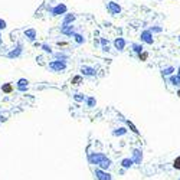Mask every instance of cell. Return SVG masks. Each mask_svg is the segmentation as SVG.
Wrapping results in <instances>:
<instances>
[{
	"instance_id": "cell-12",
	"label": "cell",
	"mask_w": 180,
	"mask_h": 180,
	"mask_svg": "<svg viewBox=\"0 0 180 180\" xmlns=\"http://www.w3.org/2000/svg\"><path fill=\"white\" fill-rule=\"evenodd\" d=\"M23 35H25V37H26L29 42H35L36 39H37V32H36V29H33V28L25 29Z\"/></svg>"
},
{
	"instance_id": "cell-8",
	"label": "cell",
	"mask_w": 180,
	"mask_h": 180,
	"mask_svg": "<svg viewBox=\"0 0 180 180\" xmlns=\"http://www.w3.org/2000/svg\"><path fill=\"white\" fill-rule=\"evenodd\" d=\"M79 71H81L82 76H95L97 75V69L94 66H89V65H82Z\"/></svg>"
},
{
	"instance_id": "cell-34",
	"label": "cell",
	"mask_w": 180,
	"mask_h": 180,
	"mask_svg": "<svg viewBox=\"0 0 180 180\" xmlns=\"http://www.w3.org/2000/svg\"><path fill=\"white\" fill-rule=\"evenodd\" d=\"M3 43V39H1V33H0V45Z\"/></svg>"
},
{
	"instance_id": "cell-38",
	"label": "cell",
	"mask_w": 180,
	"mask_h": 180,
	"mask_svg": "<svg viewBox=\"0 0 180 180\" xmlns=\"http://www.w3.org/2000/svg\"><path fill=\"white\" fill-rule=\"evenodd\" d=\"M0 117H1V115H0Z\"/></svg>"
},
{
	"instance_id": "cell-7",
	"label": "cell",
	"mask_w": 180,
	"mask_h": 180,
	"mask_svg": "<svg viewBox=\"0 0 180 180\" xmlns=\"http://www.w3.org/2000/svg\"><path fill=\"white\" fill-rule=\"evenodd\" d=\"M94 176H95L97 180H112V176L108 173L107 170H102V169H98V167H95Z\"/></svg>"
},
{
	"instance_id": "cell-13",
	"label": "cell",
	"mask_w": 180,
	"mask_h": 180,
	"mask_svg": "<svg viewBox=\"0 0 180 180\" xmlns=\"http://www.w3.org/2000/svg\"><path fill=\"white\" fill-rule=\"evenodd\" d=\"M75 19H76V16H75L73 13H66V15L64 16L62 26H69V25H72V23L75 22Z\"/></svg>"
},
{
	"instance_id": "cell-5",
	"label": "cell",
	"mask_w": 180,
	"mask_h": 180,
	"mask_svg": "<svg viewBox=\"0 0 180 180\" xmlns=\"http://www.w3.org/2000/svg\"><path fill=\"white\" fill-rule=\"evenodd\" d=\"M121 6L117 3V1H108L107 3V12L109 13V15H112V16H117V15H120L121 13Z\"/></svg>"
},
{
	"instance_id": "cell-24",
	"label": "cell",
	"mask_w": 180,
	"mask_h": 180,
	"mask_svg": "<svg viewBox=\"0 0 180 180\" xmlns=\"http://www.w3.org/2000/svg\"><path fill=\"white\" fill-rule=\"evenodd\" d=\"M82 82H84V76H82V75H75V76H72V79H71L72 85H81Z\"/></svg>"
},
{
	"instance_id": "cell-39",
	"label": "cell",
	"mask_w": 180,
	"mask_h": 180,
	"mask_svg": "<svg viewBox=\"0 0 180 180\" xmlns=\"http://www.w3.org/2000/svg\"><path fill=\"white\" fill-rule=\"evenodd\" d=\"M179 180H180V179H179Z\"/></svg>"
},
{
	"instance_id": "cell-9",
	"label": "cell",
	"mask_w": 180,
	"mask_h": 180,
	"mask_svg": "<svg viewBox=\"0 0 180 180\" xmlns=\"http://www.w3.org/2000/svg\"><path fill=\"white\" fill-rule=\"evenodd\" d=\"M131 159L134 161V164H141L143 161V150L141 148H134L131 153Z\"/></svg>"
},
{
	"instance_id": "cell-31",
	"label": "cell",
	"mask_w": 180,
	"mask_h": 180,
	"mask_svg": "<svg viewBox=\"0 0 180 180\" xmlns=\"http://www.w3.org/2000/svg\"><path fill=\"white\" fill-rule=\"evenodd\" d=\"M173 167L176 170H180V156H177L174 160H173Z\"/></svg>"
},
{
	"instance_id": "cell-33",
	"label": "cell",
	"mask_w": 180,
	"mask_h": 180,
	"mask_svg": "<svg viewBox=\"0 0 180 180\" xmlns=\"http://www.w3.org/2000/svg\"><path fill=\"white\" fill-rule=\"evenodd\" d=\"M56 45H58L59 48H65V46H68V42H61V40H59V42H56Z\"/></svg>"
},
{
	"instance_id": "cell-32",
	"label": "cell",
	"mask_w": 180,
	"mask_h": 180,
	"mask_svg": "<svg viewBox=\"0 0 180 180\" xmlns=\"http://www.w3.org/2000/svg\"><path fill=\"white\" fill-rule=\"evenodd\" d=\"M6 28H7V23H6V20L0 19V30H4Z\"/></svg>"
},
{
	"instance_id": "cell-18",
	"label": "cell",
	"mask_w": 180,
	"mask_h": 180,
	"mask_svg": "<svg viewBox=\"0 0 180 180\" xmlns=\"http://www.w3.org/2000/svg\"><path fill=\"white\" fill-rule=\"evenodd\" d=\"M174 72H176L174 66L169 65V66H166V68L161 69V75H163V76H172V75H174Z\"/></svg>"
},
{
	"instance_id": "cell-20",
	"label": "cell",
	"mask_w": 180,
	"mask_h": 180,
	"mask_svg": "<svg viewBox=\"0 0 180 180\" xmlns=\"http://www.w3.org/2000/svg\"><path fill=\"white\" fill-rule=\"evenodd\" d=\"M131 48H133V51H134L137 55H140L141 52H144L143 43H137V42H134V43H131Z\"/></svg>"
},
{
	"instance_id": "cell-36",
	"label": "cell",
	"mask_w": 180,
	"mask_h": 180,
	"mask_svg": "<svg viewBox=\"0 0 180 180\" xmlns=\"http://www.w3.org/2000/svg\"><path fill=\"white\" fill-rule=\"evenodd\" d=\"M177 97L180 98V89H177Z\"/></svg>"
},
{
	"instance_id": "cell-26",
	"label": "cell",
	"mask_w": 180,
	"mask_h": 180,
	"mask_svg": "<svg viewBox=\"0 0 180 180\" xmlns=\"http://www.w3.org/2000/svg\"><path fill=\"white\" fill-rule=\"evenodd\" d=\"M85 104H87V107L88 108H94L95 105H97V100H95L94 97H87Z\"/></svg>"
},
{
	"instance_id": "cell-21",
	"label": "cell",
	"mask_w": 180,
	"mask_h": 180,
	"mask_svg": "<svg viewBox=\"0 0 180 180\" xmlns=\"http://www.w3.org/2000/svg\"><path fill=\"white\" fill-rule=\"evenodd\" d=\"M13 85L10 84V82H6V84H3L1 85V91H3V94H12L13 92Z\"/></svg>"
},
{
	"instance_id": "cell-11",
	"label": "cell",
	"mask_w": 180,
	"mask_h": 180,
	"mask_svg": "<svg viewBox=\"0 0 180 180\" xmlns=\"http://www.w3.org/2000/svg\"><path fill=\"white\" fill-rule=\"evenodd\" d=\"M16 89L20 91V92H26L29 89V81L26 78H20L17 82H16Z\"/></svg>"
},
{
	"instance_id": "cell-23",
	"label": "cell",
	"mask_w": 180,
	"mask_h": 180,
	"mask_svg": "<svg viewBox=\"0 0 180 180\" xmlns=\"http://www.w3.org/2000/svg\"><path fill=\"white\" fill-rule=\"evenodd\" d=\"M72 37H73V40H75L78 45H82V43H85V37H84V35H81V33H78V32H75Z\"/></svg>"
},
{
	"instance_id": "cell-16",
	"label": "cell",
	"mask_w": 180,
	"mask_h": 180,
	"mask_svg": "<svg viewBox=\"0 0 180 180\" xmlns=\"http://www.w3.org/2000/svg\"><path fill=\"white\" fill-rule=\"evenodd\" d=\"M120 164H121V167H123V169H125V170H127V169H131V167L134 166V161H133V159H131V157H124V159L121 160V163H120Z\"/></svg>"
},
{
	"instance_id": "cell-22",
	"label": "cell",
	"mask_w": 180,
	"mask_h": 180,
	"mask_svg": "<svg viewBox=\"0 0 180 180\" xmlns=\"http://www.w3.org/2000/svg\"><path fill=\"white\" fill-rule=\"evenodd\" d=\"M124 121H125V124H127V127L130 128V131H131V133H134L136 136H140V131H138V128H137V127H136V125H134V124L130 121V120H124Z\"/></svg>"
},
{
	"instance_id": "cell-27",
	"label": "cell",
	"mask_w": 180,
	"mask_h": 180,
	"mask_svg": "<svg viewBox=\"0 0 180 180\" xmlns=\"http://www.w3.org/2000/svg\"><path fill=\"white\" fill-rule=\"evenodd\" d=\"M73 100L76 102H84L87 100V95H84L82 92H76V94H73Z\"/></svg>"
},
{
	"instance_id": "cell-37",
	"label": "cell",
	"mask_w": 180,
	"mask_h": 180,
	"mask_svg": "<svg viewBox=\"0 0 180 180\" xmlns=\"http://www.w3.org/2000/svg\"><path fill=\"white\" fill-rule=\"evenodd\" d=\"M177 40H179V43H180V35H179V37H177Z\"/></svg>"
},
{
	"instance_id": "cell-1",
	"label": "cell",
	"mask_w": 180,
	"mask_h": 180,
	"mask_svg": "<svg viewBox=\"0 0 180 180\" xmlns=\"http://www.w3.org/2000/svg\"><path fill=\"white\" fill-rule=\"evenodd\" d=\"M88 161H89V164H92V166H95L98 169H102V170H108L112 166L111 159L107 157L104 153H98V151L89 153L88 154Z\"/></svg>"
},
{
	"instance_id": "cell-17",
	"label": "cell",
	"mask_w": 180,
	"mask_h": 180,
	"mask_svg": "<svg viewBox=\"0 0 180 180\" xmlns=\"http://www.w3.org/2000/svg\"><path fill=\"white\" fill-rule=\"evenodd\" d=\"M128 133V130L125 128V127H118V128H114L112 130V136L114 137H123V136H125Z\"/></svg>"
},
{
	"instance_id": "cell-10",
	"label": "cell",
	"mask_w": 180,
	"mask_h": 180,
	"mask_svg": "<svg viewBox=\"0 0 180 180\" xmlns=\"http://www.w3.org/2000/svg\"><path fill=\"white\" fill-rule=\"evenodd\" d=\"M112 45H114V48H115L117 51L123 52V51L125 49V46H127V40H125L124 37H115L114 42H112Z\"/></svg>"
},
{
	"instance_id": "cell-28",
	"label": "cell",
	"mask_w": 180,
	"mask_h": 180,
	"mask_svg": "<svg viewBox=\"0 0 180 180\" xmlns=\"http://www.w3.org/2000/svg\"><path fill=\"white\" fill-rule=\"evenodd\" d=\"M40 49H42L45 53H51V55L53 53V51H52V46H51V45H48V43H42V45H40Z\"/></svg>"
},
{
	"instance_id": "cell-25",
	"label": "cell",
	"mask_w": 180,
	"mask_h": 180,
	"mask_svg": "<svg viewBox=\"0 0 180 180\" xmlns=\"http://www.w3.org/2000/svg\"><path fill=\"white\" fill-rule=\"evenodd\" d=\"M100 42H101V49H102L104 52H109V42H108L107 39H105V37H101Z\"/></svg>"
},
{
	"instance_id": "cell-2",
	"label": "cell",
	"mask_w": 180,
	"mask_h": 180,
	"mask_svg": "<svg viewBox=\"0 0 180 180\" xmlns=\"http://www.w3.org/2000/svg\"><path fill=\"white\" fill-rule=\"evenodd\" d=\"M22 53H23V43H22V42H17V43L7 52V58H9V59H17V58L22 56Z\"/></svg>"
},
{
	"instance_id": "cell-29",
	"label": "cell",
	"mask_w": 180,
	"mask_h": 180,
	"mask_svg": "<svg viewBox=\"0 0 180 180\" xmlns=\"http://www.w3.org/2000/svg\"><path fill=\"white\" fill-rule=\"evenodd\" d=\"M148 59V52L147 51H144V52H141L140 55H138V61H141V62H145Z\"/></svg>"
},
{
	"instance_id": "cell-14",
	"label": "cell",
	"mask_w": 180,
	"mask_h": 180,
	"mask_svg": "<svg viewBox=\"0 0 180 180\" xmlns=\"http://www.w3.org/2000/svg\"><path fill=\"white\" fill-rule=\"evenodd\" d=\"M76 30H75V26L73 25H69V26H61V33L65 36H73Z\"/></svg>"
},
{
	"instance_id": "cell-6",
	"label": "cell",
	"mask_w": 180,
	"mask_h": 180,
	"mask_svg": "<svg viewBox=\"0 0 180 180\" xmlns=\"http://www.w3.org/2000/svg\"><path fill=\"white\" fill-rule=\"evenodd\" d=\"M140 40H141V43H145V45H153V43H154V37H153L151 30H150V29L143 30L141 35H140Z\"/></svg>"
},
{
	"instance_id": "cell-35",
	"label": "cell",
	"mask_w": 180,
	"mask_h": 180,
	"mask_svg": "<svg viewBox=\"0 0 180 180\" xmlns=\"http://www.w3.org/2000/svg\"><path fill=\"white\" fill-rule=\"evenodd\" d=\"M177 75H179V76H180V66H179V68H177Z\"/></svg>"
},
{
	"instance_id": "cell-3",
	"label": "cell",
	"mask_w": 180,
	"mask_h": 180,
	"mask_svg": "<svg viewBox=\"0 0 180 180\" xmlns=\"http://www.w3.org/2000/svg\"><path fill=\"white\" fill-rule=\"evenodd\" d=\"M68 68V64L66 62H62V61H51L48 64V69L52 72H64Z\"/></svg>"
},
{
	"instance_id": "cell-15",
	"label": "cell",
	"mask_w": 180,
	"mask_h": 180,
	"mask_svg": "<svg viewBox=\"0 0 180 180\" xmlns=\"http://www.w3.org/2000/svg\"><path fill=\"white\" fill-rule=\"evenodd\" d=\"M52 58L53 61H62V62H66L69 59V55L64 53V52H53L52 53Z\"/></svg>"
},
{
	"instance_id": "cell-19",
	"label": "cell",
	"mask_w": 180,
	"mask_h": 180,
	"mask_svg": "<svg viewBox=\"0 0 180 180\" xmlns=\"http://www.w3.org/2000/svg\"><path fill=\"white\" fill-rule=\"evenodd\" d=\"M169 84H172L173 87H177L180 88V76L176 73V75H172V76H169Z\"/></svg>"
},
{
	"instance_id": "cell-4",
	"label": "cell",
	"mask_w": 180,
	"mask_h": 180,
	"mask_svg": "<svg viewBox=\"0 0 180 180\" xmlns=\"http://www.w3.org/2000/svg\"><path fill=\"white\" fill-rule=\"evenodd\" d=\"M49 12H51L52 16H61V15L65 16V15L68 13V7H66V4H64V3H58L56 6L51 7Z\"/></svg>"
},
{
	"instance_id": "cell-30",
	"label": "cell",
	"mask_w": 180,
	"mask_h": 180,
	"mask_svg": "<svg viewBox=\"0 0 180 180\" xmlns=\"http://www.w3.org/2000/svg\"><path fill=\"white\" fill-rule=\"evenodd\" d=\"M150 30H151V33H160V32L163 30V28H161V26H159V25H154V26H151V28H150Z\"/></svg>"
}]
</instances>
